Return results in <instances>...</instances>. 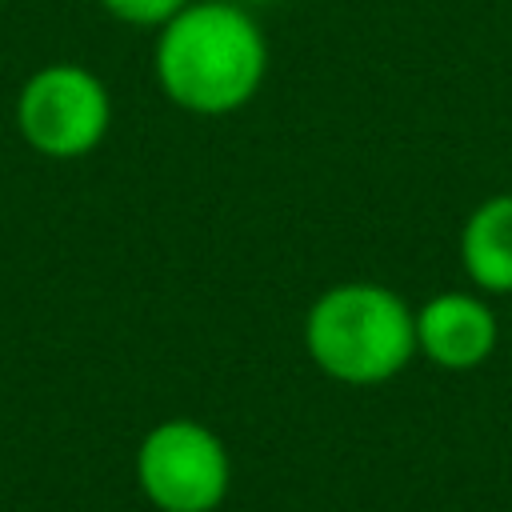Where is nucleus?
Masks as SVG:
<instances>
[{"instance_id":"f257e3e1","label":"nucleus","mask_w":512,"mask_h":512,"mask_svg":"<svg viewBox=\"0 0 512 512\" xmlns=\"http://www.w3.org/2000/svg\"><path fill=\"white\" fill-rule=\"evenodd\" d=\"M268 48L256 20L224 0L184 4L156 44V80L188 112L224 116L248 104L264 80Z\"/></svg>"},{"instance_id":"f03ea898","label":"nucleus","mask_w":512,"mask_h":512,"mask_svg":"<svg viewBox=\"0 0 512 512\" xmlns=\"http://www.w3.org/2000/svg\"><path fill=\"white\" fill-rule=\"evenodd\" d=\"M304 344L316 368L332 380L380 384L408 364L416 320L404 300L380 284H340L308 308Z\"/></svg>"},{"instance_id":"7ed1b4c3","label":"nucleus","mask_w":512,"mask_h":512,"mask_svg":"<svg viewBox=\"0 0 512 512\" xmlns=\"http://www.w3.org/2000/svg\"><path fill=\"white\" fill-rule=\"evenodd\" d=\"M112 120V104L104 84L80 64H52L28 76L16 96L20 136L52 160L88 156Z\"/></svg>"},{"instance_id":"20e7f679","label":"nucleus","mask_w":512,"mask_h":512,"mask_svg":"<svg viewBox=\"0 0 512 512\" xmlns=\"http://www.w3.org/2000/svg\"><path fill=\"white\" fill-rule=\"evenodd\" d=\"M136 476L164 512H212L228 492V452L204 424L164 420L144 436Z\"/></svg>"},{"instance_id":"39448f33","label":"nucleus","mask_w":512,"mask_h":512,"mask_svg":"<svg viewBox=\"0 0 512 512\" xmlns=\"http://www.w3.org/2000/svg\"><path fill=\"white\" fill-rule=\"evenodd\" d=\"M416 344L444 368H472L492 352L496 320L480 300L448 292V296H436L420 308Z\"/></svg>"},{"instance_id":"423d86ee","label":"nucleus","mask_w":512,"mask_h":512,"mask_svg":"<svg viewBox=\"0 0 512 512\" xmlns=\"http://www.w3.org/2000/svg\"><path fill=\"white\" fill-rule=\"evenodd\" d=\"M460 252L476 284L512 292V196H496L468 216Z\"/></svg>"},{"instance_id":"0eeeda50","label":"nucleus","mask_w":512,"mask_h":512,"mask_svg":"<svg viewBox=\"0 0 512 512\" xmlns=\"http://www.w3.org/2000/svg\"><path fill=\"white\" fill-rule=\"evenodd\" d=\"M116 20L140 24V28H164L188 0H100Z\"/></svg>"}]
</instances>
